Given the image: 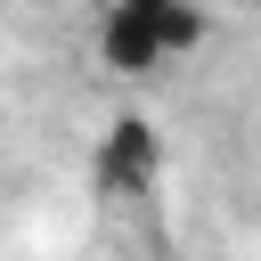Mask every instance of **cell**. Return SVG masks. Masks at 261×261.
<instances>
[{"label":"cell","instance_id":"cell-1","mask_svg":"<svg viewBox=\"0 0 261 261\" xmlns=\"http://www.w3.org/2000/svg\"><path fill=\"white\" fill-rule=\"evenodd\" d=\"M163 179V130L147 114H114L98 130V188L106 196H147Z\"/></svg>","mask_w":261,"mask_h":261},{"label":"cell","instance_id":"cell-2","mask_svg":"<svg viewBox=\"0 0 261 261\" xmlns=\"http://www.w3.org/2000/svg\"><path fill=\"white\" fill-rule=\"evenodd\" d=\"M98 65H114V73H155L163 65L155 24H147V0H114L98 16Z\"/></svg>","mask_w":261,"mask_h":261},{"label":"cell","instance_id":"cell-3","mask_svg":"<svg viewBox=\"0 0 261 261\" xmlns=\"http://www.w3.org/2000/svg\"><path fill=\"white\" fill-rule=\"evenodd\" d=\"M147 24H155L163 65H171V57H188V49H204V33H212V16H204V8H188V0H147Z\"/></svg>","mask_w":261,"mask_h":261}]
</instances>
